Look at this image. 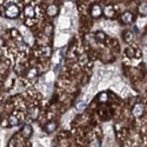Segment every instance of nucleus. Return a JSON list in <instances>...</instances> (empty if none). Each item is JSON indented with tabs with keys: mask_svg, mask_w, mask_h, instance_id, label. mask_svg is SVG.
<instances>
[{
	"mask_svg": "<svg viewBox=\"0 0 147 147\" xmlns=\"http://www.w3.org/2000/svg\"><path fill=\"white\" fill-rule=\"evenodd\" d=\"M19 7L16 5V4H9L6 8H5V12L4 14L6 18H9V19H16L18 16H19Z\"/></svg>",
	"mask_w": 147,
	"mask_h": 147,
	"instance_id": "f257e3e1",
	"label": "nucleus"
},
{
	"mask_svg": "<svg viewBox=\"0 0 147 147\" xmlns=\"http://www.w3.org/2000/svg\"><path fill=\"white\" fill-rule=\"evenodd\" d=\"M85 108V104L84 102H81V104H79V107H77V109H78V112H81L82 109Z\"/></svg>",
	"mask_w": 147,
	"mask_h": 147,
	"instance_id": "6ab92c4d",
	"label": "nucleus"
},
{
	"mask_svg": "<svg viewBox=\"0 0 147 147\" xmlns=\"http://www.w3.org/2000/svg\"><path fill=\"white\" fill-rule=\"evenodd\" d=\"M124 38H125V40H126V41H128V42H129V41L132 40V33H131V32H126V33L124 34Z\"/></svg>",
	"mask_w": 147,
	"mask_h": 147,
	"instance_id": "f3484780",
	"label": "nucleus"
},
{
	"mask_svg": "<svg viewBox=\"0 0 147 147\" xmlns=\"http://www.w3.org/2000/svg\"><path fill=\"white\" fill-rule=\"evenodd\" d=\"M30 117H31V119H33V120L38 119V117H39V108H38V107H34V108L30 109Z\"/></svg>",
	"mask_w": 147,
	"mask_h": 147,
	"instance_id": "9b49d317",
	"label": "nucleus"
},
{
	"mask_svg": "<svg viewBox=\"0 0 147 147\" xmlns=\"http://www.w3.org/2000/svg\"><path fill=\"white\" fill-rule=\"evenodd\" d=\"M102 13H104V11H102V8H101V6L99 4H93L92 5V7H91V16L94 19L100 18L102 16Z\"/></svg>",
	"mask_w": 147,
	"mask_h": 147,
	"instance_id": "7ed1b4c3",
	"label": "nucleus"
},
{
	"mask_svg": "<svg viewBox=\"0 0 147 147\" xmlns=\"http://www.w3.org/2000/svg\"><path fill=\"white\" fill-rule=\"evenodd\" d=\"M104 14H105V17L108 18V19H113L114 16H115V8H114V6L107 5L106 8H105V11H104Z\"/></svg>",
	"mask_w": 147,
	"mask_h": 147,
	"instance_id": "1a4fd4ad",
	"label": "nucleus"
},
{
	"mask_svg": "<svg viewBox=\"0 0 147 147\" xmlns=\"http://www.w3.org/2000/svg\"><path fill=\"white\" fill-rule=\"evenodd\" d=\"M126 55L131 59L133 58H136V48H133V47H127L126 48Z\"/></svg>",
	"mask_w": 147,
	"mask_h": 147,
	"instance_id": "4468645a",
	"label": "nucleus"
},
{
	"mask_svg": "<svg viewBox=\"0 0 147 147\" xmlns=\"http://www.w3.org/2000/svg\"><path fill=\"white\" fill-rule=\"evenodd\" d=\"M133 19H134V16L132 12L129 11H126V12H122V14L120 16V21L125 25H129V24L133 22Z\"/></svg>",
	"mask_w": 147,
	"mask_h": 147,
	"instance_id": "f03ea898",
	"label": "nucleus"
},
{
	"mask_svg": "<svg viewBox=\"0 0 147 147\" xmlns=\"http://www.w3.org/2000/svg\"><path fill=\"white\" fill-rule=\"evenodd\" d=\"M107 99H108V96H107V93H105V92L100 93L99 98H98V100H99L100 102H105V101H107Z\"/></svg>",
	"mask_w": 147,
	"mask_h": 147,
	"instance_id": "2eb2a0df",
	"label": "nucleus"
},
{
	"mask_svg": "<svg viewBox=\"0 0 147 147\" xmlns=\"http://www.w3.org/2000/svg\"><path fill=\"white\" fill-rule=\"evenodd\" d=\"M45 33H46V34H51V33H52V26H50V25L46 26V28H45Z\"/></svg>",
	"mask_w": 147,
	"mask_h": 147,
	"instance_id": "a211bd4d",
	"label": "nucleus"
},
{
	"mask_svg": "<svg viewBox=\"0 0 147 147\" xmlns=\"http://www.w3.org/2000/svg\"><path fill=\"white\" fill-rule=\"evenodd\" d=\"M138 11L141 16H147V4L146 3H141L138 7Z\"/></svg>",
	"mask_w": 147,
	"mask_h": 147,
	"instance_id": "f8f14e48",
	"label": "nucleus"
},
{
	"mask_svg": "<svg viewBox=\"0 0 147 147\" xmlns=\"http://www.w3.org/2000/svg\"><path fill=\"white\" fill-rule=\"evenodd\" d=\"M24 14H25V17L27 18V22L28 21H33V18H34V16H35V9H34V7L32 6V5H27L26 7H25V9H24Z\"/></svg>",
	"mask_w": 147,
	"mask_h": 147,
	"instance_id": "423d86ee",
	"label": "nucleus"
},
{
	"mask_svg": "<svg viewBox=\"0 0 147 147\" xmlns=\"http://www.w3.org/2000/svg\"><path fill=\"white\" fill-rule=\"evenodd\" d=\"M7 122H8L9 126H18L19 122H20V118L16 114H11L7 119Z\"/></svg>",
	"mask_w": 147,
	"mask_h": 147,
	"instance_id": "9d476101",
	"label": "nucleus"
},
{
	"mask_svg": "<svg viewBox=\"0 0 147 147\" xmlns=\"http://www.w3.org/2000/svg\"><path fill=\"white\" fill-rule=\"evenodd\" d=\"M95 39L98 40V41H105V39H106V34L102 32V31H98L96 33H95Z\"/></svg>",
	"mask_w": 147,
	"mask_h": 147,
	"instance_id": "ddd939ff",
	"label": "nucleus"
},
{
	"mask_svg": "<svg viewBox=\"0 0 147 147\" xmlns=\"http://www.w3.org/2000/svg\"><path fill=\"white\" fill-rule=\"evenodd\" d=\"M144 111H145V106H144L142 104H136V105L133 106V108H132L133 115L137 117V118L141 117V115L144 114Z\"/></svg>",
	"mask_w": 147,
	"mask_h": 147,
	"instance_id": "0eeeda50",
	"label": "nucleus"
},
{
	"mask_svg": "<svg viewBox=\"0 0 147 147\" xmlns=\"http://www.w3.org/2000/svg\"><path fill=\"white\" fill-rule=\"evenodd\" d=\"M32 133H33V128L31 125L26 124V125H24L20 129V134H21V137L22 138H25V139H28L32 137Z\"/></svg>",
	"mask_w": 147,
	"mask_h": 147,
	"instance_id": "20e7f679",
	"label": "nucleus"
},
{
	"mask_svg": "<svg viewBox=\"0 0 147 147\" xmlns=\"http://www.w3.org/2000/svg\"><path fill=\"white\" fill-rule=\"evenodd\" d=\"M100 146H101V142L99 139H93L90 142V147H100Z\"/></svg>",
	"mask_w": 147,
	"mask_h": 147,
	"instance_id": "dca6fc26",
	"label": "nucleus"
},
{
	"mask_svg": "<svg viewBox=\"0 0 147 147\" xmlns=\"http://www.w3.org/2000/svg\"><path fill=\"white\" fill-rule=\"evenodd\" d=\"M57 127H58V124L55 121H48L46 125H44V131L47 134H51L57 129Z\"/></svg>",
	"mask_w": 147,
	"mask_h": 147,
	"instance_id": "6e6552de",
	"label": "nucleus"
},
{
	"mask_svg": "<svg viewBox=\"0 0 147 147\" xmlns=\"http://www.w3.org/2000/svg\"><path fill=\"white\" fill-rule=\"evenodd\" d=\"M46 13H47V16L50 17V18L57 17L58 13H59V7H58V5H55V4L48 5L47 8H46Z\"/></svg>",
	"mask_w": 147,
	"mask_h": 147,
	"instance_id": "39448f33",
	"label": "nucleus"
}]
</instances>
